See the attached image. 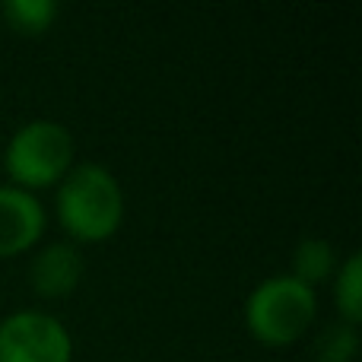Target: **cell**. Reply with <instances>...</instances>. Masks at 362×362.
<instances>
[{
    "instance_id": "6da1fadb",
    "label": "cell",
    "mask_w": 362,
    "mask_h": 362,
    "mask_svg": "<svg viewBox=\"0 0 362 362\" xmlns=\"http://www.w3.org/2000/svg\"><path fill=\"white\" fill-rule=\"evenodd\" d=\"M57 223L74 242L99 245L121 229L124 191L118 178L99 163L74 165L57 185Z\"/></svg>"
},
{
    "instance_id": "7a4b0ae2",
    "label": "cell",
    "mask_w": 362,
    "mask_h": 362,
    "mask_svg": "<svg viewBox=\"0 0 362 362\" xmlns=\"http://www.w3.org/2000/svg\"><path fill=\"white\" fill-rule=\"evenodd\" d=\"M315 315H318L315 289L289 274L261 280L245 299V327L264 346H289L302 340Z\"/></svg>"
},
{
    "instance_id": "3957f363",
    "label": "cell",
    "mask_w": 362,
    "mask_h": 362,
    "mask_svg": "<svg viewBox=\"0 0 362 362\" xmlns=\"http://www.w3.org/2000/svg\"><path fill=\"white\" fill-rule=\"evenodd\" d=\"M4 169L13 187L32 194L61 185V178L74 169V137L51 118L29 121L6 140Z\"/></svg>"
},
{
    "instance_id": "277c9868",
    "label": "cell",
    "mask_w": 362,
    "mask_h": 362,
    "mask_svg": "<svg viewBox=\"0 0 362 362\" xmlns=\"http://www.w3.org/2000/svg\"><path fill=\"white\" fill-rule=\"evenodd\" d=\"M0 362H74V337L48 312H13L0 321Z\"/></svg>"
},
{
    "instance_id": "5b68a950",
    "label": "cell",
    "mask_w": 362,
    "mask_h": 362,
    "mask_svg": "<svg viewBox=\"0 0 362 362\" xmlns=\"http://www.w3.org/2000/svg\"><path fill=\"white\" fill-rule=\"evenodd\" d=\"M45 216L42 200L32 191L4 185L0 187V257H19L38 245L45 235Z\"/></svg>"
},
{
    "instance_id": "8992f818",
    "label": "cell",
    "mask_w": 362,
    "mask_h": 362,
    "mask_svg": "<svg viewBox=\"0 0 362 362\" xmlns=\"http://www.w3.org/2000/svg\"><path fill=\"white\" fill-rule=\"evenodd\" d=\"M83 280V255L70 242H51L32 257L29 286L42 299H64Z\"/></svg>"
},
{
    "instance_id": "52a82bcc",
    "label": "cell",
    "mask_w": 362,
    "mask_h": 362,
    "mask_svg": "<svg viewBox=\"0 0 362 362\" xmlns=\"http://www.w3.org/2000/svg\"><path fill=\"white\" fill-rule=\"evenodd\" d=\"M337 274V251H334L331 242L325 238H305V242L296 245L293 251V274L299 283L305 286H318V283L331 280Z\"/></svg>"
},
{
    "instance_id": "ba28073f",
    "label": "cell",
    "mask_w": 362,
    "mask_h": 362,
    "mask_svg": "<svg viewBox=\"0 0 362 362\" xmlns=\"http://www.w3.org/2000/svg\"><path fill=\"white\" fill-rule=\"evenodd\" d=\"M337 283H334V302L344 325L356 327L362 321V255L353 251L344 264H337Z\"/></svg>"
},
{
    "instance_id": "9c48e42d",
    "label": "cell",
    "mask_w": 362,
    "mask_h": 362,
    "mask_svg": "<svg viewBox=\"0 0 362 362\" xmlns=\"http://www.w3.org/2000/svg\"><path fill=\"white\" fill-rule=\"evenodd\" d=\"M0 16L19 35H42L54 23L57 4L54 0H6L0 6Z\"/></svg>"
},
{
    "instance_id": "30bf717a",
    "label": "cell",
    "mask_w": 362,
    "mask_h": 362,
    "mask_svg": "<svg viewBox=\"0 0 362 362\" xmlns=\"http://www.w3.org/2000/svg\"><path fill=\"white\" fill-rule=\"evenodd\" d=\"M359 350V334L350 325H334L315 340V362H353Z\"/></svg>"
}]
</instances>
